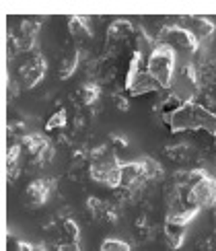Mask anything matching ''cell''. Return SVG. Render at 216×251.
Returning <instances> with one entry per match:
<instances>
[{
  "label": "cell",
  "mask_w": 216,
  "mask_h": 251,
  "mask_svg": "<svg viewBox=\"0 0 216 251\" xmlns=\"http://www.w3.org/2000/svg\"><path fill=\"white\" fill-rule=\"evenodd\" d=\"M171 132H188V130H204L216 136V113L195 101L183 103V105L165 118Z\"/></svg>",
  "instance_id": "1"
},
{
  "label": "cell",
  "mask_w": 216,
  "mask_h": 251,
  "mask_svg": "<svg viewBox=\"0 0 216 251\" xmlns=\"http://www.w3.org/2000/svg\"><path fill=\"white\" fill-rule=\"evenodd\" d=\"M89 173H91L93 181L107 185L111 190L121 187V163L105 146H99L97 151H93V161H91Z\"/></svg>",
  "instance_id": "2"
},
{
  "label": "cell",
  "mask_w": 216,
  "mask_h": 251,
  "mask_svg": "<svg viewBox=\"0 0 216 251\" xmlns=\"http://www.w3.org/2000/svg\"><path fill=\"white\" fill-rule=\"evenodd\" d=\"M146 70L163 89H169L177 70V51L157 41V46L146 58Z\"/></svg>",
  "instance_id": "3"
},
{
  "label": "cell",
  "mask_w": 216,
  "mask_h": 251,
  "mask_svg": "<svg viewBox=\"0 0 216 251\" xmlns=\"http://www.w3.org/2000/svg\"><path fill=\"white\" fill-rule=\"evenodd\" d=\"M198 89H200L198 68H195L192 62H185V64L177 66L175 76L171 80V87H169V95L179 99L181 103H190V101H193Z\"/></svg>",
  "instance_id": "4"
},
{
  "label": "cell",
  "mask_w": 216,
  "mask_h": 251,
  "mask_svg": "<svg viewBox=\"0 0 216 251\" xmlns=\"http://www.w3.org/2000/svg\"><path fill=\"white\" fill-rule=\"evenodd\" d=\"M159 44H165L173 48L175 51H188V54H195L200 48V41L195 39V35L190 29H185L183 25H167L161 29Z\"/></svg>",
  "instance_id": "5"
},
{
  "label": "cell",
  "mask_w": 216,
  "mask_h": 251,
  "mask_svg": "<svg viewBox=\"0 0 216 251\" xmlns=\"http://www.w3.org/2000/svg\"><path fill=\"white\" fill-rule=\"evenodd\" d=\"M190 204L195 208H212L216 206V179L206 173L198 183L190 187Z\"/></svg>",
  "instance_id": "6"
},
{
  "label": "cell",
  "mask_w": 216,
  "mask_h": 251,
  "mask_svg": "<svg viewBox=\"0 0 216 251\" xmlns=\"http://www.w3.org/2000/svg\"><path fill=\"white\" fill-rule=\"evenodd\" d=\"M46 70H48V64H46V60L41 58L39 54H33V56H29V60L25 62L23 66H21V82H23V87L25 89H33L37 87L41 78L46 76Z\"/></svg>",
  "instance_id": "7"
},
{
  "label": "cell",
  "mask_w": 216,
  "mask_h": 251,
  "mask_svg": "<svg viewBox=\"0 0 216 251\" xmlns=\"http://www.w3.org/2000/svg\"><path fill=\"white\" fill-rule=\"evenodd\" d=\"M159 89H163V87L148 75L146 68L136 72V75H128L126 76V91L130 93L132 97L144 95V93H154V91H159Z\"/></svg>",
  "instance_id": "8"
},
{
  "label": "cell",
  "mask_w": 216,
  "mask_h": 251,
  "mask_svg": "<svg viewBox=\"0 0 216 251\" xmlns=\"http://www.w3.org/2000/svg\"><path fill=\"white\" fill-rule=\"evenodd\" d=\"M51 190H54V181L51 179H35L27 187V198L33 206H41L49 200Z\"/></svg>",
  "instance_id": "9"
},
{
  "label": "cell",
  "mask_w": 216,
  "mask_h": 251,
  "mask_svg": "<svg viewBox=\"0 0 216 251\" xmlns=\"http://www.w3.org/2000/svg\"><path fill=\"white\" fill-rule=\"evenodd\" d=\"M185 21H188V23H185L183 27H185V29H190L192 33L195 35V39L200 41V44H202V41H206V39H208V37L214 33V23H212L210 19L192 17V19H185Z\"/></svg>",
  "instance_id": "10"
},
{
  "label": "cell",
  "mask_w": 216,
  "mask_h": 251,
  "mask_svg": "<svg viewBox=\"0 0 216 251\" xmlns=\"http://www.w3.org/2000/svg\"><path fill=\"white\" fill-rule=\"evenodd\" d=\"M185 228L188 226H179V225H173V223H165V241L171 249H179L185 241Z\"/></svg>",
  "instance_id": "11"
},
{
  "label": "cell",
  "mask_w": 216,
  "mask_h": 251,
  "mask_svg": "<svg viewBox=\"0 0 216 251\" xmlns=\"http://www.w3.org/2000/svg\"><path fill=\"white\" fill-rule=\"evenodd\" d=\"M132 31H134V27H132L130 21H116V23H111L109 29H107V39L109 41L126 39Z\"/></svg>",
  "instance_id": "12"
},
{
  "label": "cell",
  "mask_w": 216,
  "mask_h": 251,
  "mask_svg": "<svg viewBox=\"0 0 216 251\" xmlns=\"http://www.w3.org/2000/svg\"><path fill=\"white\" fill-rule=\"evenodd\" d=\"M23 144H25V149H29V152L33 154L35 159L49 146V142L41 134H27L25 138H23Z\"/></svg>",
  "instance_id": "13"
},
{
  "label": "cell",
  "mask_w": 216,
  "mask_h": 251,
  "mask_svg": "<svg viewBox=\"0 0 216 251\" xmlns=\"http://www.w3.org/2000/svg\"><path fill=\"white\" fill-rule=\"evenodd\" d=\"M78 60H80L78 51H72V54H68L64 60H62V64H60V78L62 80H66L74 75L76 68H78Z\"/></svg>",
  "instance_id": "14"
},
{
  "label": "cell",
  "mask_w": 216,
  "mask_h": 251,
  "mask_svg": "<svg viewBox=\"0 0 216 251\" xmlns=\"http://www.w3.org/2000/svg\"><path fill=\"white\" fill-rule=\"evenodd\" d=\"M68 29H70V33L74 37H78V39L91 35V29H89V23H87L85 17H70L68 19Z\"/></svg>",
  "instance_id": "15"
},
{
  "label": "cell",
  "mask_w": 216,
  "mask_h": 251,
  "mask_svg": "<svg viewBox=\"0 0 216 251\" xmlns=\"http://www.w3.org/2000/svg\"><path fill=\"white\" fill-rule=\"evenodd\" d=\"M140 163H142L146 181H152V179H159V177H163V167L154 161L152 156H144V159H140Z\"/></svg>",
  "instance_id": "16"
},
{
  "label": "cell",
  "mask_w": 216,
  "mask_h": 251,
  "mask_svg": "<svg viewBox=\"0 0 216 251\" xmlns=\"http://www.w3.org/2000/svg\"><path fill=\"white\" fill-rule=\"evenodd\" d=\"M99 97H101V89L95 82H85V85L80 87V99L85 105H93Z\"/></svg>",
  "instance_id": "17"
},
{
  "label": "cell",
  "mask_w": 216,
  "mask_h": 251,
  "mask_svg": "<svg viewBox=\"0 0 216 251\" xmlns=\"http://www.w3.org/2000/svg\"><path fill=\"white\" fill-rule=\"evenodd\" d=\"M101 251H132V247H130V243L121 241V239L107 237L105 241L101 243Z\"/></svg>",
  "instance_id": "18"
},
{
  "label": "cell",
  "mask_w": 216,
  "mask_h": 251,
  "mask_svg": "<svg viewBox=\"0 0 216 251\" xmlns=\"http://www.w3.org/2000/svg\"><path fill=\"white\" fill-rule=\"evenodd\" d=\"M62 228H64V233L68 235L70 243H78V239H80V226H78L76 221H72V218H66V221L62 223Z\"/></svg>",
  "instance_id": "19"
},
{
  "label": "cell",
  "mask_w": 216,
  "mask_h": 251,
  "mask_svg": "<svg viewBox=\"0 0 216 251\" xmlns=\"http://www.w3.org/2000/svg\"><path fill=\"white\" fill-rule=\"evenodd\" d=\"M64 126H66V111H64V109H58L54 116L48 120L46 130H48V132H51V130H62Z\"/></svg>",
  "instance_id": "20"
},
{
  "label": "cell",
  "mask_w": 216,
  "mask_h": 251,
  "mask_svg": "<svg viewBox=\"0 0 216 251\" xmlns=\"http://www.w3.org/2000/svg\"><path fill=\"white\" fill-rule=\"evenodd\" d=\"M167 152H169V156H171V159L183 161L185 156H188V154H185V152H188V146H185V144H179V146H169V149H167Z\"/></svg>",
  "instance_id": "21"
},
{
  "label": "cell",
  "mask_w": 216,
  "mask_h": 251,
  "mask_svg": "<svg viewBox=\"0 0 216 251\" xmlns=\"http://www.w3.org/2000/svg\"><path fill=\"white\" fill-rule=\"evenodd\" d=\"M113 101H116V105H118V109H121V111H128V107H130V103H128V99L121 95V93H116L113 95Z\"/></svg>",
  "instance_id": "22"
},
{
  "label": "cell",
  "mask_w": 216,
  "mask_h": 251,
  "mask_svg": "<svg viewBox=\"0 0 216 251\" xmlns=\"http://www.w3.org/2000/svg\"><path fill=\"white\" fill-rule=\"evenodd\" d=\"M56 251H80V247H78V243H62V245H58Z\"/></svg>",
  "instance_id": "23"
},
{
  "label": "cell",
  "mask_w": 216,
  "mask_h": 251,
  "mask_svg": "<svg viewBox=\"0 0 216 251\" xmlns=\"http://www.w3.org/2000/svg\"><path fill=\"white\" fill-rule=\"evenodd\" d=\"M17 251H35V245H31L27 241H17Z\"/></svg>",
  "instance_id": "24"
},
{
  "label": "cell",
  "mask_w": 216,
  "mask_h": 251,
  "mask_svg": "<svg viewBox=\"0 0 216 251\" xmlns=\"http://www.w3.org/2000/svg\"><path fill=\"white\" fill-rule=\"evenodd\" d=\"M35 251H48V247H44V245H35Z\"/></svg>",
  "instance_id": "25"
}]
</instances>
